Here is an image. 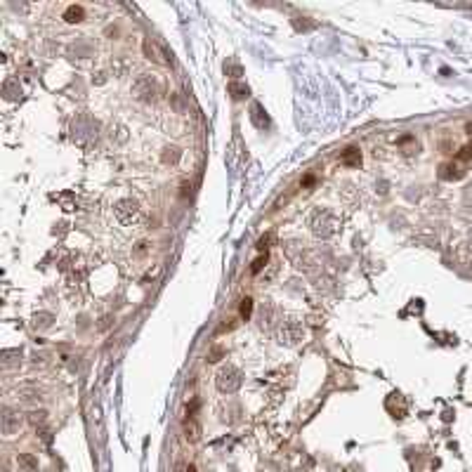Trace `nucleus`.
Wrapping results in <instances>:
<instances>
[{
	"mask_svg": "<svg viewBox=\"0 0 472 472\" xmlns=\"http://www.w3.org/2000/svg\"><path fill=\"white\" fill-rule=\"evenodd\" d=\"M187 472H196V467H189V470Z\"/></svg>",
	"mask_w": 472,
	"mask_h": 472,
	"instance_id": "obj_17",
	"label": "nucleus"
},
{
	"mask_svg": "<svg viewBox=\"0 0 472 472\" xmlns=\"http://www.w3.org/2000/svg\"><path fill=\"white\" fill-rule=\"evenodd\" d=\"M279 338H281V342H286V345H295V342L302 338V331H300L295 324H288V326L281 331V335H279Z\"/></svg>",
	"mask_w": 472,
	"mask_h": 472,
	"instance_id": "obj_5",
	"label": "nucleus"
},
{
	"mask_svg": "<svg viewBox=\"0 0 472 472\" xmlns=\"http://www.w3.org/2000/svg\"><path fill=\"white\" fill-rule=\"evenodd\" d=\"M229 92H232L234 99H243V97H248V87L239 85V83H229Z\"/></svg>",
	"mask_w": 472,
	"mask_h": 472,
	"instance_id": "obj_10",
	"label": "nucleus"
},
{
	"mask_svg": "<svg viewBox=\"0 0 472 472\" xmlns=\"http://www.w3.org/2000/svg\"><path fill=\"white\" fill-rule=\"evenodd\" d=\"M342 163H345V166H359V163H361L359 149H347V151L342 153Z\"/></svg>",
	"mask_w": 472,
	"mask_h": 472,
	"instance_id": "obj_7",
	"label": "nucleus"
},
{
	"mask_svg": "<svg viewBox=\"0 0 472 472\" xmlns=\"http://www.w3.org/2000/svg\"><path fill=\"white\" fill-rule=\"evenodd\" d=\"M182 428H184V437H187V442H198L201 439V428H198V423L189 415V418H184V423H182Z\"/></svg>",
	"mask_w": 472,
	"mask_h": 472,
	"instance_id": "obj_4",
	"label": "nucleus"
},
{
	"mask_svg": "<svg viewBox=\"0 0 472 472\" xmlns=\"http://www.w3.org/2000/svg\"><path fill=\"white\" fill-rule=\"evenodd\" d=\"M177 159H180V153H177V149H175V146L166 149V153H163V161H166V163H168V161H173V163H175Z\"/></svg>",
	"mask_w": 472,
	"mask_h": 472,
	"instance_id": "obj_13",
	"label": "nucleus"
},
{
	"mask_svg": "<svg viewBox=\"0 0 472 472\" xmlns=\"http://www.w3.org/2000/svg\"><path fill=\"white\" fill-rule=\"evenodd\" d=\"M139 208L135 201H121V203L116 205V218L123 222V225H135L139 220Z\"/></svg>",
	"mask_w": 472,
	"mask_h": 472,
	"instance_id": "obj_3",
	"label": "nucleus"
},
{
	"mask_svg": "<svg viewBox=\"0 0 472 472\" xmlns=\"http://www.w3.org/2000/svg\"><path fill=\"white\" fill-rule=\"evenodd\" d=\"M243 383V376L236 366H222L218 371V390L225 394H234Z\"/></svg>",
	"mask_w": 472,
	"mask_h": 472,
	"instance_id": "obj_1",
	"label": "nucleus"
},
{
	"mask_svg": "<svg viewBox=\"0 0 472 472\" xmlns=\"http://www.w3.org/2000/svg\"><path fill=\"white\" fill-rule=\"evenodd\" d=\"M31 421L33 423H45V413L40 411V413H31Z\"/></svg>",
	"mask_w": 472,
	"mask_h": 472,
	"instance_id": "obj_14",
	"label": "nucleus"
},
{
	"mask_svg": "<svg viewBox=\"0 0 472 472\" xmlns=\"http://www.w3.org/2000/svg\"><path fill=\"white\" fill-rule=\"evenodd\" d=\"M83 15H85V12H83V8H76V5H71V8L64 12V19L73 24V22H80V19H83Z\"/></svg>",
	"mask_w": 472,
	"mask_h": 472,
	"instance_id": "obj_9",
	"label": "nucleus"
},
{
	"mask_svg": "<svg viewBox=\"0 0 472 472\" xmlns=\"http://www.w3.org/2000/svg\"><path fill=\"white\" fill-rule=\"evenodd\" d=\"M241 319H250V314H253V300L250 298H243L241 300Z\"/></svg>",
	"mask_w": 472,
	"mask_h": 472,
	"instance_id": "obj_11",
	"label": "nucleus"
},
{
	"mask_svg": "<svg viewBox=\"0 0 472 472\" xmlns=\"http://www.w3.org/2000/svg\"><path fill=\"white\" fill-rule=\"evenodd\" d=\"M470 156H472V149L470 146H465L463 151H460V159H470Z\"/></svg>",
	"mask_w": 472,
	"mask_h": 472,
	"instance_id": "obj_15",
	"label": "nucleus"
},
{
	"mask_svg": "<svg viewBox=\"0 0 472 472\" xmlns=\"http://www.w3.org/2000/svg\"><path fill=\"white\" fill-rule=\"evenodd\" d=\"M222 354V349H213V354H211V361H218V356Z\"/></svg>",
	"mask_w": 472,
	"mask_h": 472,
	"instance_id": "obj_16",
	"label": "nucleus"
},
{
	"mask_svg": "<svg viewBox=\"0 0 472 472\" xmlns=\"http://www.w3.org/2000/svg\"><path fill=\"white\" fill-rule=\"evenodd\" d=\"M335 227H338V220L331 213H319L312 222V229L317 236H331L335 232Z\"/></svg>",
	"mask_w": 472,
	"mask_h": 472,
	"instance_id": "obj_2",
	"label": "nucleus"
},
{
	"mask_svg": "<svg viewBox=\"0 0 472 472\" xmlns=\"http://www.w3.org/2000/svg\"><path fill=\"white\" fill-rule=\"evenodd\" d=\"M19 465H22L26 472H36L38 470V460L31 456V453H22V456H19Z\"/></svg>",
	"mask_w": 472,
	"mask_h": 472,
	"instance_id": "obj_8",
	"label": "nucleus"
},
{
	"mask_svg": "<svg viewBox=\"0 0 472 472\" xmlns=\"http://www.w3.org/2000/svg\"><path fill=\"white\" fill-rule=\"evenodd\" d=\"M265 262H267V253L260 255V257H257V260L253 262V267H250V272H253V274H257V272H260V269L265 267Z\"/></svg>",
	"mask_w": 472,
	"mask_h": 472,
	"instance_id": "obj_12",
	"label": "nucleus"
},
{
	"mask_svg": "<svg viewBox=\"0 0 472 472\" xmlns=\"http://www.w3.org/2000/svg\"><path fill=\"white\" fill-rule=\"evenodd\" d=\"M19 425H22L19 415H15L12 411H5V418H3V432H5V435H15L17 430H19Z\"/></svg>",
	"mask_w": 472,
	"mask_h": 472,
	"instance_id": "obj_6",
	"label": "nucleus"
}]
</instances>
